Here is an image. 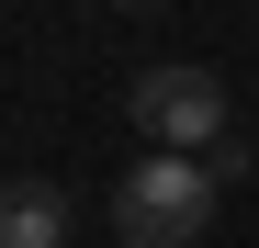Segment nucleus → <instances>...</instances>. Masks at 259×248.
Here are the masks:
<instances>
[{
	"label": "nucleus",
	"mask_w": 259,
	"mask_h": 248,
	"mask_svg": "<svg viewBox=\"0 0 259 248\" xmlns=\"http://www.w3.org/2000/svg\"><path fill=\"white\" fill-rule=\"evenodd\" d=\"M214 192H226L214 158L158 147V158H136V170L113 181V237H124V248H192V237L214 226Z\"/></svg>",
	"instance_id": "1"
},
{
	"label": "nucleus",
	"mask_w": 259,
	"mask_h": 248,
	"mask_svg": "<svg viewBox=\"0 0 259 248\" xmlns=\"http://www.w3.org/2000/svg\"><path fill=\"white\" fill-rule=\"evenodd\" d=\"M124 113H136L147 147H192V158L226 147V79L214 68H147L136 91H124Z\"/></svg>",
	"instance_id": "2"
},
{
	"label": "nucleus",
	"mask_w": 259,
	"mask_h": 248,
	"mask_svg": "<svg viewBox=\"0 0 259 248\" xmlns=\"http://www.w3.org/2000/svg\"><path fill=\"white\" fill-rule=\"evenodd\" d=\"M113 12H169V0H113Z\"/></svg>",
	"instance_id": "4"
},
{
	"label": "nucleus",
	"mask_w": 259,
	"mask_h": 248,
	"mask_svg": "<svg viewBox=\"0 0 259 248\" xmlns=\"http://www.w3.org/2000/svg\"><path fill=\"white\" fill-rule=\"evenodd\" d=\"M79 226V203L57 181H0V248H68Z\"/></svg>",
	"instance_id": "3"
}]
</instances>
